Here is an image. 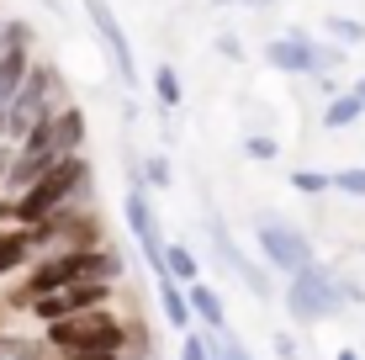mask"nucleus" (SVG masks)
Returning a JSON list of instances; mask_svg holds the SVG:
<instances>
[{"instance_id": "1", "label": "nucleus", "mask_w": 365, "mask_h": 360, "mask_svg": "<svg viewBox=\"0 0 365 360\" xmlns=\"http://www.w3.org/2000/svg\"><path fill=\"white\" fill-rule=\"evenodd\" d=\"M85 196H91V165H85V154H64V159H53L27 191L0 202V222L6 217L11 222H43V217H53L58 207L85 202Z\"/></svg>"}, {"instance_id": "2", "label": "nucleus", "mask_w": 365, "mask_h": 360, "mask_svg": "<svg viewBox=\"0 0 365 360\" xmlns=\"http://www.w3.org/2000/svg\"><path fill=\"white\" fill-rule=\"evenodd\" d=\"M69 281H122V254L96 244V250H58V254L37 259L27 287L11 297V307H32L48 287H69Z\"/></svg>"}, {"instance_id": "3", "label": "nucleus", "mask_w": 365, "mask_h": 360, "mask_svg": "<svg viewBox=\"0 0 365 360\" xmlns=\"http://www.w3.org/2000/svg\"><path fill=\"white\" fill-rule=\"evenodd\" d=\"M48 344L58 355L64 350H106V355H122L128 350V324L111 318L106 307H85L74 318H53L48 324Z\"/></svg>"}, {"instance_id": "4", "label": "nucleus", "mask_w": 365, "mask_h": 360, "mask_svg": "<svg viewBox=\"0 0 365 360\" xmlns=\"http://www.w3.org/2000/svg\"><path fill=\"white\" fill-rule=\"evenodd\" d=\"M64 106V80H58L53 64H32L21 91L11 96V111H6V138H27L37 122H48L53 111Z\"/></svg>"}, {"instance_id": "5", "label": "nucleus", "mask_w": 365, "mask_h": 360, "mask_svg": "<svg viewBox=\"0 0 365 360\" xmlns=\"http://www.w3.org/2000/svg\"><path fill=\"white\" fill-rule=\"evenodd\" d=\"M339 307H344L339 270L312 259V265H302L297 276H286V313H292L297 324H323V318H334Z\"/></svg>"}, {"instance_id": "6", "label": "nucleus", "mask_w": 365, "mask_h": 360, "mask_svg": "<svg viewBox=\"0 0 365 360\" xmlns=\"http://www.w3.org/2000/svg\"><path fill=\"white\" fill-rule=\"evenodd\" d=\"M255 239H259V254L270 259L281 276H297L302 265H312V239L297 228V222H286V217H275V212H265V217H255Z\"/></svg>"}, {"instance_id": "7", "label": "nucleus", "mask_w": 365, "mask_h": 360, "mask_svg": "<svg viewBox=\"0 0 365 360\" xmlns=\"http://www.w3.org/2000/svg\"><path fill=\"white\" fill-rule=\"evenodd\" d=\"M122 217H128V228H133L138 250H143V259H148V270H154V281L170 276V270H165V239H159V217H154V202H148V185H143V180L128 185V196H122Z\"/></svg>"}, {"instance_id": "8", "label": "nucleus", "mask_w": 365, "mask_h": 360, "mask_svg": "<svg viewBox=\"0 0 365 360\" xmlns=\"http://www.w3.org/2000/svg\"><path fill=\"white\" fill-rule=\"evenodd\" d=\"M111 287H117V281H69V287H48L32 302V318L37 324H53V318H74V313H85V307H106Z\"/></svg>"}, {"instance_id": "9", "label": "nucleus", "mask_w": 365, "mask_h": 360, "mask_svg": "<svg viewBox=\"0 0 365 360\" xmlns=\"http://www.w3.org/2000/svg\"><path fill=\"white\" fill-rule=\"evenodd\" d=\"M85 16H91V32H96V43L106 48L117 80L122 85H138V58H133V43H128V32H122L117 11H111L106 0H85Z\"/></svg>"}, {"instance_id": "10", "label": "nucleus", "mask_w": 365, "mask_h": 360, "mask_svg": "<svg viewBox=\"0 0 365 360\" xmlns=\"http://www.w3.org/2000/svg\"><path fill=\"white\" fill-rule=\"evenodd\" d=\"M32 58V21H6L0 27V106H11V96L21 91Z\"/></svg>"}, {"instance_id": "11", "label": "nucleus", "mask_w": 365, "mask_h": 360, "mask_svg": "<svg viewBox=\"0 0 365 360\" xmlns=\"http://www.w3.org/2000/svg\"><path fill=\"white\" fill-rule=\"evenodd\" d=\"M265 64L281 69V74H307V80H318V37L302 32V27H292L286 37H270Z\"/></svg>"}, {"instance_id": "12", "label": "nucleus", "mask_w": 365, "mask_h": 360, "mask_svg": "<svg viewBox=\"0 0 365 360\" xmlns=\"http://www.w3.org/2000/svg\"><path fill=\"white\" fill-rule=\"evenodd\" d=\"M201 217H207V244H212V254H217V265L228 270V276H238V270L249 265V254L238 250V239L228 233V217H222V212H217L212 202L201 207Z\"/></svg>"}, {"instance_id": "13", "label": "nucleus", "mask_w": 365, "mask_h": 360, "mask_svg": "<svg viewBox=\"0 0 365 360\" xmlns=\"http://www.w3.org/2000/svg\"><path fill=\"white\" fill-rule=\"evenodd\" d=\"M191 313L207 324V334H228V307H222V297H217V287H207V281H191Z\"/></svg>"}, {"instance_id": "14", "label": "nucleus", "mask_w": 365, "mask_h": 360, "mask_svg": "<svg viewBox=\"0 0 365 360\" xmlns=\"http://www.w3.org/2000/svg\"><path fill=\"white\" fill-rule=\"evenodd\" d=\"M159 307H165V324L170 329H191V292H185V281L175 276H159Z\"/></svg>"}, {"instance_id": "15", "label": "nucleus", "mask_w": 365, "mask_h": 360, "mask_svg": "<svg viewBox=\"0 0 365 360\" xmlns=\"http://www.w3.org/2000/svg\"><path fill=\"white\" fill-rule=\"evenodd\" d=\"M360 117H365V96L360 91H339V96H329V106H323V128H329V133L355 128Z\"/></svg>"}, {"instance_id": "16", "label": "nucleus", "mask_w": 365, "mask_h": 360, "mask_svg": "<svg viewBox=\"0 0 365 360\" xmlns=\"http://www.w3.org/2000/svg\"><path fill=\"white\" fill-rule=\"evenodd\" d=\"M32 259V244H27V228H6V222H0V276H11V270H21Z\"/></svg>"}, {"instance_id": "17", "label": "nucleus", "mask_w": 365, "mask_h": 360, "mask_svg": "<svg viewBox=\"0 0 365 360\" xmlns=\"http://www.w3.org/2000/svg\"><path fill=\"white\" fill-rule=\"evenodd\" d=\"M165 270H170L175 281H185V287L201 281V265H196V254L185 250V244H165Z\"/></svg>"}, {"instance_id": "18", "label": "nucleus", "mask_w": 365, "mask_h": 360, "mask_svg": "<svg viewBox=\"0 0 365 360\" xmlns=\"http://www.w3.org/2000/svg\"><path fill=\"white\" fill-rule=\"evenodd\" d=\"M323 32H329L339 48H360L365 43V21L360 16H329V21H323Z\"/></svg>"}, {"instance_id": "19", "label": "nucleus", "mask_w": 365, "mask_h": 360, "mask_svg": "<svg viewBox=\"0 0 365 360\" xmlns=\"http://www.w3.org/2000/svg\"><path fill=\"white\" fill-rule=\"evenodd\" d=\"M154 96H159V106H165V111H175V106L185 101V91H180V74H175L170 64H159V69H154Z\"/></svg>"}, {"instance_id": "20", "label": "nucleus", "mask_w": 365, "mask_h": 360, "mask_svg": "<svg viewBox=\"0 0 365 360\" xmlns=\"http://www.w3.org/2000/svg\"><path fill=\"white\" fill-rule=\"evenodd\" d=\"M6 360H53V344L43 339H6Z\"/></svg>"}, {"instance_id": "21", "label": "nucleus", "mask_w": 365, "mask_h": 360, "mask_svg": "<svg viewBox=\"0 0 365 360\" xmlns=\"http://www.w3.org/2000/svg\"><path fill=\"white\" fill-rule=\"evenodd\" d=\"M292 191L323 196V191H334V175H323V170H292Z\"/></svg>"}, {"instance_id": "22", "label": "nucleus", "mask_w": 365, "mask_h": 360, "mask_svg": "<svg viewBox=\"0 0 365 360\" xmlns=\"http://www.w3.org/2000/svg\"><path fill=\"white\" fill-rule=\"evenodd\" d=\"M244 154H249V159H259V165H270V159L281 154V143H275L270 133H249V138H244Z\"/></svg>"}, {"instance_id": "23", "label": "nucleus", "mask_w": 365, "mask_h": 360, "mask_svg": "<svg viewBox=\"0 0 365 360\" xmlns=\"http://www.w3.org/2000/svg\"><path fill=\"white\" fill-rule=\"evenodd\" d=\"M212 360H255L249 344H238L233 334H212Z\"/></svg>"}, {"instance_id": "24", "label": "nucleus", "mask_w": 365, "mask_h": 360, "mask_svg": "<svg viewBox=\"0 0 365 360\" xmlns=\"http://www.w3.org/2000/svg\"><path fill=\"white\" fill-rule=\"evenodd\" d=\"M334 191L339 196H365V170H334Z\"/></svg>"}, {"instance_id": "25", "label": "nucleus", "mask_w": 365, "mask_h": 360, "mask_svg": "<svg viewBox=\"0 0 365 360\" xmlns=\"http://www.w3.org/2000/svg\"><path fill=\"white\" fill-rule=\"evenodd\" d=\"M143 185H170V159H143Z\"/></svg>"}, {"instance_id": "26", "label": "nucleus", "mask_w": 365, "mask_h": 360, "mask_svg": "<svg viewBox=\"0 0 365 360\" xmlns=\"http://www.w3.org/2000/svg\"><path fill=\"white\" fill-rule=\"evenodd\" d=\"M180 360H212V339H201V334H185Z\"/></svg>"}, {"instance_id": "27", "label": "nucleus", "mask_w": 365, "mask_h": 360, "mask_svg": "<svg viewBox=\"0 0 365 360\" xmlns=\"http://www.w3.org/2000/svg\"><path fill=\"white\" fill-rule=\"evenodd\" d=\"M275 360H302V350H297L292 334H275Z\"/></svg>"}, {"instance_id": "28", "label": "nucleus", "mask_w": 365, "mask_h": 360, "mask_svg": "<svg viewBox=\"0 0 365 360\" xmlns=\"http://www.w3.org/2000/svg\"><path fill=\"white\" fill-rule=\"evenodd\" d=\"M217 53H222V58H244V43H238L233 32H222V37H217Z\"/></svg>"}, {"instance_id": "29", "label": "nucleus", "mask_w": 365, "mask_h": 360, "mask_svg": "<svg viewBox=\"0 0 365 360\" xmlns=\"http://www.w3.org/2000/svg\"><path fill=\"white\" fill-rule=\"evenodd\" d=\"M58 360H122V355H106V350H64Z\"/></svg>"}, {"instance_id": "30", "label": "nucleus", "mask_w": 365, "mask_h": 360, "mask_svg": "<svg viewBox=\"0 0 365 360\" xmlns=\"http://www.w3.org/2000/svg\"><path fill=\"white\" fill-rule=\"evenodd\" d=\"M11 159H16V148L0 143V191H6V175H11Z\"/></svg>"}, {"instance_id": "31", "label": "nucleus", "mask_w": 365, "mask_h": 360, "mask_svg": "<svg viewBox=\"0 0 365 360\" xmlns=\"http://www.w3.org/2000/svg\"><path fill=\"white\" fill-rule=\"evenodd\" d=\"M212 6H275V0H212Z\"/></svg>"}, {"instance_id": "32", "label": "nucleus", "mask_w": 365, "mask_h": 360, "mask_svg": "<svg viewBox=\"0 0 365 360\" xmlns=\"http://www.w3.org/2000/svg\"><path fill=\"white\" fill-rule=\"evenodd\" d=\"M6 111H11V106H0V143H6Z\"/></svg>"}, {"instance_id": "33", "label": "nucleus", "mask_w": 365, "mask_h": 360, "mask_svg": "<svg viewBox=\"0 0 365 360\" xmlns=\"http://www.w3.org/2000/svg\"><path fill=\"white\" fill-rule=\"evenodd\" d=\"M334 360H360V355H355V350H339V355H334Z\"/></svg>"}, {"instance_id": "34", "label": "nucleus", "mask_w": 365, "mask_h": 360, "mask_svg": "<svg viewBox=\"0 0 365 360\" xmlns=\"http://www.w3.org/2000/svg\"><path fill=\"white\" fill-rule=\"evenodd\" d=\"M0 360H6V339H0Z\"/></svg>"}, {"instance_id": "35", "label": "nucleus", "mask_w": 365, "mask_h": 360, "mask_svg": "<svg viewBox=\"0 0 365 360\" xmlns=\"http://www.w3.org/2000/svg\"><path fill=\"white\" fill-rule=\"evenodd\" d=\"M355 91H360V96H365V80H360V85H355Z\"/></svg>"}, {"instance_id": "36", "label": "nucleus", "mask_w": 365, "mask_h": 360, "mask_svg": "<svg viewBox=\"0 0 365 360\" xmlns=\"http://www.w3.org/2000/svg\"><path fill=\"white\" fill-rule=\"evenodd\" d=\"M0 27H6V21H0Z\"/></svg>"}]
</instances>
